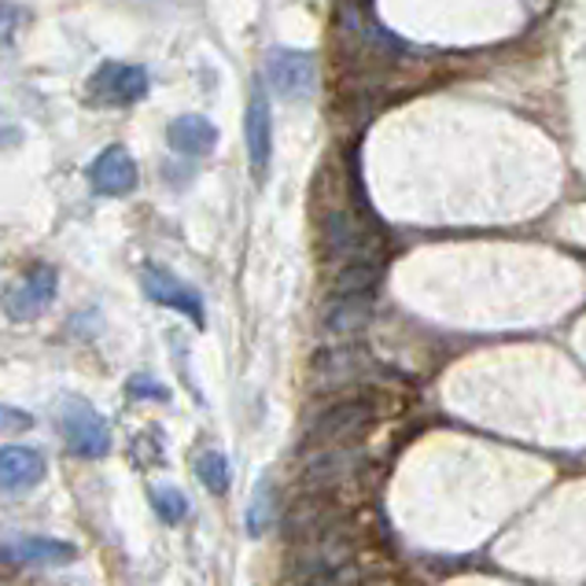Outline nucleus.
<instances>
[{"label":"nucleus","mask_w":586,"mask_h":586,"mask_svg":"<svg viewBox=\"0 0 586 586\" xmlns=\"http://www.w3.org/2000/svg\"><path fill=\"white\" fill-rule=\"evenodd\" d=\"M60 424H63V440L78 457H108L111 454V432L108 421L89 406V402H63L60 410Z\"/></svg>","instance_id":"nucleus-1"},{"label":"nucleus","mask_w":586,"mask_h":586,"mask_svg":"<svg viewBox=\"0 0 586 586\" xmlns=\"http://www.w3.org/2000/svg\"><path fill=\"white\" fill-rule=\"evenodd\" d=\"M266 78H270V85L277 89L281 97L303 100V97L314 93V85H317L314 55L292 52V49H273L270 60H266Z\"/></svg>","instance_id":"nucleus-2"},{"label":"nucleus","mask_w":586,"mask_h":586,"mask_svg":"<svg viewBox=\"0 0 586 586\" xmlns=\"http://www.w3.org/2000/svg\"><path fill=\"white\" fill-rule=\"evenodd\" d=\"M141 281H144V292L152 295L159 306H170V310H178V314H185L195 329H203V325H206L203 299L195 295L185 281H178L170 270H163V266H144Z\"/></svg>","instance_id":"nucleus-3"},{"label":"nucleus","mask_w":586,"mask_h":586,"mask_svg":"<svg viewBox=\"0 0 586 586\" xmlns=\"http://www.w3.org/2000/svg\"><path fill=\"white\" fill-rule=\"evenodd\" d=\"M89 89L100 103H137L148 97V71L137 63H103Z\"/></svg>","instance_id":"nucleus-4"},{"label":"nucleus","mask_w":586,"mask_h":586,"mask_svg":"<svg viewBox=\"0 0 586 586\" xmlns=\"http://www.w3.org/2000/svg\"><path fill=\"white\" fill-rule=\"evenodd\" d=\"M370 421H373V406H370V402H362V398L336 402V406H329V410L314 421V428H310V440H317V443L347 440V435L362 432Z\"/></svg>","instance_id":"nucleus-5"},{"label":"nucleus","mask_w":586,"mask_h":586,"mask_svg":"<svg viewBox=\"0 0 586 586\" xmlns=\"http://www.w3.org/2000/svg\"><path fill=\"white\" fill-rule=\"evenodd\" d=\"M44 473H49L44 454L33 451V446H27V443H8L4 454H0V479H4V491H11V494L38 487Z\"/></svg>","instance_id":"nucleus-6"},{"label":"nucleus","mask_w":586,"mask_h":586,"mask_svg":"<svg viewBox=\"0 0 586 586\" xmlns=\"http://www.w3.org/2000/svg\"><path fill=\"white\" fill-rule=\"evenodd\" d=\"M55 284H60V277H55V270L52 266H33L27 277H22V284L16 292H11L8 299V314L22 321V317H38L44 306L55 299Z\"/></svg>","instance_id":"nucleus-7"},{"label":"nucleus","mask_w":586,"mask_h":586,"mask_svg":"<svg viewBox=\"0 0 586 586\" xmlns=\"http://www.w3.org/2000/svg\"><path fill=\"white\" fill-rule=\"evenodd\" d=\"M89 174H93V185L103 195H130L137 189V163L122 144L103 148Z\"/></svg>","instance_id":"nucleus-8"},{"label":"nucleus","mask_w":586,"mask_h":586,"mask_svg":"<svg viewBox=\"0 0 586 586\" xmlns=\"http://www.w3.org/2000/svg\"><path fill=\"white\" fill-rule=\"evenodd\" d=\"M273 114H270V100L266 93H251L247 103V155H251V174L266 178L270 170V155H273Z\"/></svg>","instance_id":"nucleus-9"},{"label":"nucleus","mask_w":586,"mask_h":586,"mask_svg":"<svg viewBox=\"0 0 586 586\" xmlns=\"http://www.w3.org/2000/svg\"><path fill=\"white\" fill-rule=\"evenodd\" d=\"M4 560H11V565H71V560H78V546L67 543V538L30 535L4 546Z\"/></svg>","instance_id":"nucleus-10"},{"label":"nucleus","mask_w":586,"mask_h":586,"mask_svg":"<svg viewBox=\"0 0 586 586\" xmlns=\"http://www.w3.org/2000/svg\"><path fill=\"white\" fill-rule=\"evenodd\" d=\"M166 141L178 155H206L218 144V125L203 114H181V119L170 122Z\"/></svg>","instance_id":"nucleus-11"},{"label":"nucleus","mask_w":586,"mask_h":586,"mask_svg":"<svg viewBox=\"0 0 586 586\" xmlns=\"http://www.w3.org/2000/svg\"><path fill=\"white\" fill-rule=\"evenodd\" d=\"M373 317V295H336L325 310V329L332 336H354L370 325Z\"/></svg>","instance_id":"nucleus-12"},{"label":"nucleus","mask_w":586,"mask_h":586,"mask_svg":"<svg viewBox=\"0 0 586 586\" xmlns=\"http://www.w3.org/2000/svg\"><path fill=\"white\" fill-rule=\"evenodd\" d=\"M362 247H365V236H362V229L358 222H354V214H329V222H325V251H329V259H343V255H362Z\"/></svg>","instance_id":"nucleus-13"},{"label":"nucleus","mask_w":586,"mask_h":586,"mask_svg":"<svg viewBox=\"0 0 586 586\" xmlns=\"http://www.w3.org/2000/svg\"><path fill=\"white\" fill-rule=\"evenodd\" d=\"M376 281H381V270H376L373 262H365V259L347 262L336 277V295H373Z\"/></svg>","instance_id":"nucleus-14"},{"label":"nucleus","mask_w":586,"mask_h":586,"mask_svg":"<svg viewBox=\"0 0 586 586\" xmlns=\"http://www.w3.org/2000/svg\"><path fill=\"white\" fill-rule=\"evenodd\" d=\"M195 476H200V484L211 491V494H222L229 491V462H225V454H218V451H206L195 457Z\"/></svg>","instance_id":"nucleus-15"},{"label":"nucleus","mask_w":586,"mask_h":586,"mask_svg":"<svg viewBox=\"0 0 586 586\" xmlns=\"http://www.w3.org/2000/svg\"><path fill=\"white\" fill-rule=\"evenodd\" d=\"M152 505H155V513H159V521L163 524H181L189 516V498H185V491L181 487H155L152 491Z\"/></svg>","instance_id":"nucleus-16"},{"label":"nucleus","mask_w":586,"mask_h":586,"mask_svg":"<svg viewBox=\"0 0 586 586\" xmlns=\"http://www.w3.org/2000/svg\"><path fill=\"white\" fill-rule=\"evenodd\" d=\"M270 516H273V505H270V484H259L255 498L247 505V535L259 538L262 532L270 527Z\"/></svg>","instance_id":"nucleus-17"},{"label":"nucleus","mask_w":586,"mask_h":586,"mask_svg":"<svg viewBox=\"0 0 586 586\" xmlns=\"http://www.w3.org/2000/svg\"><path fill=\"white\" fill-rule=\"evenodd\" d=\"M343 462H347L343 454L314 457V465H310V479H321V484H329V479H336V476L343 473Z\"/></svg>","instance_id":"nucleus-18"},{"label":"nucleus","mask_w":586,"mask_h":586,"mask_svg":"<svg viewBox=\"0 0 586 586\" xmlns=\"http://www.w3.org/2000/svg\"><path fill=\"white\" fill-rule=\"evenodd\" d=\"M130 395H148V398H159V402H163V398H166V387L155 384L152 376H133V381H130Z\"/></svg>","instance_id":"nucleus-19"},{"label":"nucleus","mask_w":586,"mask_h":586,"mask_svg":"<svg viewBox=\"0 0 586 586\" xmlns=\"http://www.w3.org/2000/svg\"><path fill=\"white\" fill-rule=\"evenodd\" d=\"M0 417H4V432H27L30 424H33L30 413H22L16 406H4V413H0Z\"/></svg>","instance_id":"nucleus-20"}]
</instances>
